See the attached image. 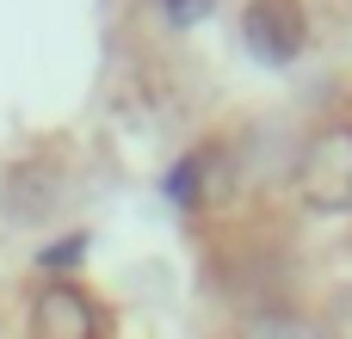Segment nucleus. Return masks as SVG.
<instances>
[{"instance_id": "f257e3e1", "label": "nucleus", "mask_w": 352, "mask_h": 339, "mask_svg": "<svg viewBox=\"0 0 352 339\" xmlns=\"http://www.w3.org/2000/svg\"><path fill=\"white\" fill-rule=\"evenodd\" d=\"M62 198H68V179H62L56 161H37V154L31 161H12L6 179H0V222L37 229V222H50L62 210Z\"/></svg>"}, {"instance_id": "f03ea898", "label": "nucleus", "mask_w": 352, "mask_h": 339, "mask_svg": "<svg viewBox=\"0 0 352 339\" xmlns=\"http://www.w3.org/2000/svg\"><path fill=\"white\" fill-rule=\"evenodd\" d=\"M297 185L316 210H352V130H322L309 142Z\"/></svg>"}, {"instance_id": "7ed1b4c3", "label": "nucleus", "mask_w": 352, "mask_h": 339, "mask_svg": "<svg viewBox=\"0 0 352 339\" xmlns=\"http://www.w3.org/2000/svg\"><path fill=\"white\" fill-rule=\"evenodd\" d=\"M241 37H248V49L260 62L285 68L303 49V12H297V0H254L248 19H241Z\"/></svg>"}, {"instance_id": "20e7f679", "label": "nucleus", "mask_w": 352, "mask_h": 339, "mask_svg": "<svg viewBox=\"0 0 352 339\" xmlns=\"http://www.w3.org/2000/svg\"><path fill=\"white\" fill-rule=\"evenodd\" d=\"M31 339H99V309L74 284H50L31 303Z\"/></svg>"}, {"instance_id": "39448f33", "label": "nucleus", "mask_w": 352, "mask_h": 339, "mask_svg": "<svg viewBox=\"0 0 352 339\" xmlns=\"http://www.w3.org/2000/svg\"><path fill=\"white\" fill-rule=\"evenodd\" d=\"M254 339H322V334L297 315H266V321H254Z\"/></svg>"}, {"instance_id": "423d86ee", "label": "nucleus", "mask_w": 352, "mask_h": 339, "mask_svg": "<svg viewBox=\"0 0 352 339\" xmlns=\"http://www.w3.org/2000/svg\"><path fill=\"white\" fill-rule=\"evenodd\" d=\"M161 6H167V19H173V25H192V19H204V12H210V0H161Z\"/></svg>"}, {"instance_id": "0eeeda50", "label": "nucleus", "mask_w": 352, "mask_h": 339, "mask_svg": "<svg viewBox=\"0 0 352 339\" xmlns=\"http://www.w3.org/2000/svg\"><path fill=\"white\" fill-rule=\"evenodd\" d=\"M328 334H334V339H352V290L334 303V315H328Z\"/></svg>"}]
</instances>
